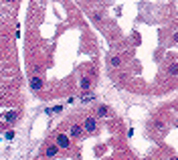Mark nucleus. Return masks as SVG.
Instances as JSON below:
<instances>
[{
    "label": "nucleus",
    "instance_id": "9b49d317",
    "mask_svg": "<svg viewBox=\"0 0 178 160\" xmlns=\"http://www.w3.org/2000/svg\"><path fill=\"white\" fill-rule=\"evenodd\" d=\"M109 65L111 67H120V57H109Z\"/></svg>",
    "mask_w": 178,
    "mask_h": 160
},
{
    "label": "nucleus",
    "instance_id": "ddd939ff",
    "mask_svg": "<svg viewBox=\"0 0 178 160\" xmlns=\"http://www.w3.org/2000/svg\"><path fill=\"white\" fill-rule=\"evenodd\" d=\"M4 138H6V140H14V132H12V130L4 132Z\"/></svg>",
    "mask_w": 178,
    "mask_h": 160
},
{
    "label": "nucleus",
    "instance_id": "9d476101",
    "mask_svg": "<svg viewBox=\"0 0 178 160\" xmlns=\"http://www.w3.org/2000/svg\"><path fill=\"white\" fill-rule=\"evenodd\" d=\"M93 99H95V93H89V91L81 97V102H83V103H89V102H93Z\"/></svg>",
    "mask_w": 178,
    "mask_h": 160
},
{
    "label": "nucleus",
    "instance_id": "4468645a",
    "mask_svg": "<svg viewBox=\"0 0 178 160\" xmlns=\"http://www.w3.org/2000/svg\"><path fill=\"white\" fill-rule=\"evenodd\" d=\"M156 128L158 130H164V122H156Z\"/></svg>",
    "mask_w": 178,
    "mask_h": 160
},
{
    "label": "nucleus",
    "instance_id": "0eeeda50",
    "mask_svg": "<svg viewBox=\"0 0 178 160\" xmlns=\"http://www.w3.org/2000/svg\"><path fill=\"white\" fill-rule=\"evenodd\" d=\"M61 112H63V105H53V107H47V110H44V114H47V115L61 114Z\"/></svg>",
    "mask_w": 178,
    "mask_h": 160
},
{
    "label": "nucleus",
    "instance_id": "f257e3e1",
    "mask_svg": "<svg viewBox=\"0 0 178 160\" xmlns=\"http://www.w3.org/2000/svg\"><path fill=\"white\" fill-rule=\"evenodd\" d=\"M83 128H85V132H95V130H97V122H95V118H87L85 124H83Z\"/></svg>",
    "mask_w": 178,
    "mask_h": 160
},
{
    "label": "nucleus",
    "instance_id": "f03ea898",
    "mask_svg": "<svg viewBox=\"0 0 178 160\" xmlns=\"http://www.w3.org/2000/svg\"><path fill=\"white\" fill-rule=\"evenodd\" d=\"M16 120H18V112H14V110H10V112L4 114V122H6V124H14Z\"/></svg>",
    "mask_w": 178,
    "mask_h": 160
},
{
    "label": "nucleus",
    "instance_id": "39448f33",
    "mask_svg": "<svg viewBox=\"0 0 178 160\" xmlns=\"http://www.w3.org/2000/svg\"><path fill=\"white\" fill-rule=\"evenodd\" d=\"M57 152H59V144H57V146H47L44 156H47V158H53V156H57Z\"/></svg>",
    "mask_w": 178,
    "mask_h": 160
},
{
    "label": "nucleus",
    "instance_id": "2eb2a0df",
    "mask_svg": "<svg viewBox=\"0 0 178 160\" xmlns=\"http://www.w3.org/2000/svg\"><path fill=\"white\" fill-rule=\"evenodd\" d=\"M4 2H8V4H14V2H16V0H4Z\"/></svg>",
    "mask_w": 178,
    "mask_h": 160
},
{
    "label": "nucleus",
    "instance_id": "423d86ee",
    "mask_svg": "<svg viewBox=\"0 0 178 160\" xmlns=\"http://www.w3.org/2000/svg\"><path fill=\"white\" fill-rule=\"evenodd\" d=\"M31 89H34V91L43 89V81L39 79V77H33V79H31Z\"/></svg>",
    "mask_w": 178,
    "mask_h": 160
},
{
    "label": "nucleus",
    "instance_id": "f8f14e48",
    "mask_svg": "<svg viewBox=\"0 0 178 160\" xmlns=\"http://www.w3.org/2000/svg\"><path fill=\"white\" fill-rule=\"evenodd\" d=\"M168 73H170V75H176V73H178V65H176V63H172V65L168 67Z\"/></svg>",
    "mask_w": 178,
    "mask_h": 160
},
{
    "label": "nucleus",
    "instance_id": "1a4fd4ad",
    "mask_svg": "<svg viewBox=\"0 0 178 160\" xmlns=\"http://www.w3.org/2000/svg\"><path fill=\"white\" fill-rule=\"evenodd\" d=\"M89 87H91V79H89V77H83V79H81V89H83V91H89Z\"/></svg>",
    "mask_w": 178,
    "mask_h": 160
},
{
    "label": "nucleus",
    "instance_id": "7ed1b4c3",
    "mask_svg": "<svg viewBox=\"0 0 178 160\" xmlns=\"http://www.w3.org/2000/svg\"><path fill=\"white\" fill-rule=\"evenodd\" d=\"M83 130H85L83 126H77V124H75V126H71V128H69V136H71V138H79Z\"/></svg>",
    "mask_w": 178,
    "mask_h": 160
},
{
    "label": "nucleus",
    "instance_id": "20e7f679",
    "mask_svg": "<svg viewBox=\"0 0 178 160\" xmlns=\"http://www.w3.org/2000/svg\"><path fill=\"white\" fill-rule=\"evenodd\" d=\"M57 144H59V148L67 150V148H69V138L63 136V134H59V136H57Z\"/></svg>",
    "mask_w": 178,
    "mask_h": 160
},
{
    "label": "nucleus",
    "instance_id": "dca6fc26",
    "mask_svg": "<svg viewBox=\"0 0 178 160\" xmlns=\"http://www.w3.org/2000/svg\"><path fill=\"white\" fill-rule=\"evenodd\" d=\"M174 41H178V33H176V34H174Z\"/></svg>",
    "mask_w": 178,
    "mask_h": 160
},
{
    "label": "nucleus",
    "instance_id": "6e6552de",
    "mask_svg": "<svg viewBox=\"0 0 178 160\" xmlns=\"http://www.w3.org/2000/svg\"><path fill=\"white\" fill-rule=\"evenodd\" d=\"M97 115L99 118H109V107L107 105H99L97 107Z\"/></svg>",
    "mask_w": 178,
    "mask_h": 160
}]
</instances>
